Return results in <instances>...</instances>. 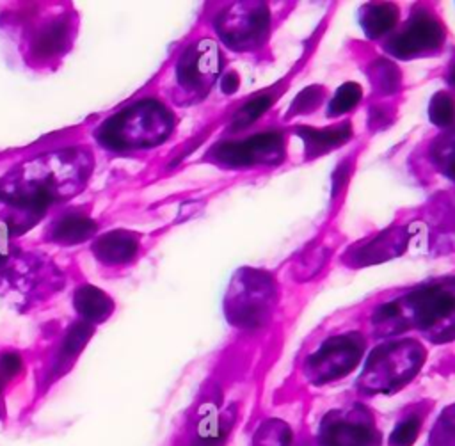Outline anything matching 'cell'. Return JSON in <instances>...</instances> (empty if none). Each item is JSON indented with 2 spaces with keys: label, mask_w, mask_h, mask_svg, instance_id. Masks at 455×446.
Returning <instances> with one entry per match:
<instances>
[{
  "label": "cell",
  "mask_w": 455,
  "mask_h": 446,
  "mask_svg": "<svg viewBox=\"0 0 455 446\" xmlns=\"http://www.w3.org/2000/svg\"><path fill=\"white\" fill-rule=\"evenodd\" d=\"M291 430L281 419H267L252 437V446H290Z\"/></svg>",
  "instance_id": "cell-13"
},
{
  "label": "cell",
  "mask_w": 455,
  "mask_h": 446,
  "mask_svg": "<svg viewBox=\"0 0 455 446\" xmlns=\"http://www.w3.org/2000/svg\"><path fill=\"white\" fill-rule=\"evenodd\" d=\"M171 131L172 114L160 101L139 100L108 117L96 139L112 151H137L158 146Z\"/></svg>",
  "instance_id": "cell-2"
},
{
  "label": "cell",
  "mask_w": 455,
  "mask_h": 446,
  "mask_svg": "<svg viewBox=\"0 0 455 446\" xmlns=\"http://www.w3.org/2000/svg\"><path fill=\"white\" fill-rule=\"evenodd\" d=\"M73 306L85 323L105 322L114 311V300L92 284H82L75 290Z\"/></svg>",
  "instance_id": "cell-9"
},
{
  "label": "cell",
  "mask_w": 455,
  "mask_h": 446,
  "mask_svg": "<svg viewBox=\"0 0 455 446\" xmlns=\"http://www.w3.org/2000/svg\"><path fill=\"white\" fill-rule=\"evenodd\" d=\"M421 430V418L411 414L400 419L389 434V446H412Z\"/></svg>",
  "instance_id": "cell-15"
},
{
  "label": "cell",
  "mask_w": 455,
  "mask_h": 446,
  "mask_svg": "<svg viewBox=\"0 0 455 446\" xmlns=\"http://www.w3.org/2000/svg\"><path fill=\"white\" fill-rule=\"evenodd\" d=\"M453 80H455V69H453Z\"/></svg>",
  "instance_id": "cell-22"
},
{
  "label": "cell",
  "mask_w": 455,
  "mask_h": 446,
  "mask_svg": "<svg viewBox=\"0 0 455 446\" xmlns=\"http://www.w3.org/2000/svg\"><path fill=\"white\" fill-rule=\"evenodd\" d=\"M89 162V155L76 149L39 156L5 176L0 195L23 213L44 211L82 188L91 171Z\"/></svg>",
  "instance_id": "cell-1"
},
{
  "label": "cell",
  "mask_w": 455,
  "mask_h": 446,
  "mask_svg": "<svg viewBox=\"0 0 455 446\" xmlns=\"http://www.w3.org/2000/svg\"><path fill=\"white\" fill-rule=\"evenodd\" d=\"M368 18H370L368 28L370 30L377 28V32H382L389 23H393L391 9L389 7H373L371 12L368 14Z\"/></svg>",
  "instance_id": "cell-20"
},
{
  "label": "cell",
  "mask_w": 455,
  "mask_h": 446,
  "mask_svg": "<svg viewBox=\"0 0 455 446\" xmlns=\"http://www.w3.org/2000/svg\"><path fill=\"white\" fill-rule=\"evenodd\" d=\"M361 96V91L355 84H345L334 96L331 103V112H345L352 108Z\"/></svg>",
  "instance_id": "cell-17"
},
{
  "label": "cell",
  "mask_w": 455,
  "mask_h": 446,
  "mask_svg": "<svg viewBox=\"0 0 455 446\" xmlns=\"http://www.w3.org/2000/svg\"><path fill=\"white\" fill-rule=\"evenodd\" d=\"M432 446H455V405L446 409L432 430Z\"/></svg>",
  "instance_id": "cell-16"
},
{
  "label": "cell",
  "mask_w": 455,
  "mask_h": 446,
  "mask_svg": "<svg viewBox=\"0 0 455 446\" xmlns=\"http://www.w3.org/2000/svg\"><path fill=\"white\" fill-rule=\"evenodd\" d=\"M405 323L427 332L432 339L443 341L455 336V288L428 286L411 295Z\"/></svg>",
  "instance_id": "cell-4"
},
{
  "label": "cell",
  "mask_w": 455,
  "mask_h": 446,
  "mask_svg": "<svg viewBox=\"0 0 455 446\" xmlns=\"http://www.w3.org/2000/svg\"><path fill=\"white\" fill-rule=\"evenodd\" d=\"M137 251H139V235L126 229L103 233L92 243L94 256L98 258V261L105 265H124L135 258Z\"/></svg>",
  "instance_id": "cell-8"
},
{
  "label": "cell",
  "mask_w": 455,
  "mask_h": 446,
  "mask_svg": "<svg viewBox=\"0 0 455 446\" xmlns=\"http://www.w3.org/2000/svg\"><path fill=\"white\" fill-rule=\"evenodd\" d=\"M347 131L343 130H320V131H307L306 135V144L307 146H315L316 149H329L332 146H336V142L343 140Z\"/></svg>",
  "instance_id": "cell-18"
},
{
  "label": "cell",
  "mask_w": 455,
  "mask_h": 446,
  "mask_svg": "<svg viewBox=\"0 0 455 446\" xmlns=\"http://www.w3.org/2000/svg\"><path fill=\"white\" fill-rule=\"evenodd\" d=\"M441 30L435 27L434 21L428 20H416L405 34L400 37L396 43L402 53H411V52H419L427 46L437 44L439 43Z\"/></svg>",
  "instance_id": "cell-12"
},
{
  "label": "cell",
  "mask_w": 455,
  "mask_h": 446,
  "mask_svg": "<svg viewBox=\"0 0 455 446\" xmlns=\"http://www.w3.org/2000/svg\"><path fill=\"white\" fill-rule=\"evenodd\" d=\"M364 341L359 334H339L327 339L307 359V373L315 384H325L350 373L361 361Z\"/></svg>",
  "instance_id": "cell-5"
},
{
  "label": "cell",
  "mask_w": 455,
  "mask_h": 446,
  "mask_svg": "<svg viewBox=\"0 0 455 446\" xmlns=\"http://www.w3.org/2000/svg\"><path fill=\"white\" fill-rule=\"evenodd\" d=\"M377 441L373 418L361 407L331 410L318 426L320 446H375Z\"/></svg>",
  "instance_id": "cell-6"
},
{
  "label": "cell",
  "mask_w": 455,
  "mask_h": 446,
  "mask_svg": "<svg viewBox=\"0 0 455 446\" xmlns=\"http://www.w3.org/2000/svg\"><path fill=\"white\" fill-rule=\"evenodd\" d=\"M451 117H453V105L450 98H446L444 94H439L432 103V119L437 123H446Z\"/></svg>",
  "instance_id": "cell-19"
},
{
  "label": "cell",
  "mask_w": 455,
  "mask_h": 446,
  "mask_svg": "<svg viewBox=\"0 0 455 446\" xmlns=\"http://www.w3.org/2000/svg\"><path fill=\"white\" fill-rule=\"evenodd\" d=\"M21 370V357L14 352L0 355V377H14Z\"/></svg>",
  "instance_id": "cell-21"
},
{
  "label": "cell",
  "mask_w": 455,
  "mask_h": 446,
  "mask_svg": "<svg viewBox=\"0 0 455 446\" xmlns=\"http://www.w3.org/2000/svg\"><path fill=\"white\" fill-rule=\"evenodd\" d=\"M217 75V50L212 41H201L190 46L176 66V80L188 94L208 91Z\"/></svg>",
  "instance_id": "cell-7"
},
{
  "label": "cell",
  "mask_w": 455,
  "mask_h": 446,
  "mask_svg": "<svg viewBox=\"0 0 455 446\" xmlns=\"http://www.w3.org/2000/svg\"><path fill=\"white\" fill-rule=\"evenodd\" d=\"M64 39H66L64 25L59 21H50V23L43 25L39 30H36L32 46L39 55L55 53V52H59Z\"/></svg>",
  "instance_id": "cell-14"
},
{
  "label": "cell",
  "mask_w": 455,
  "mask_h": 446,
  "mask_svg": "<svg viewBox=\"0 0 455 446\" xmlns=\"http://www.w3.org/2000/svg\"><path fill=\"white\" fill-rule=\"evenodd\" d=\"M281 147V139L275 135H258L235 146H222L219 158L229 160L233 163H247L254 160H263V156L277 155Z\"/></svg>",
  "instance_id": "cell-10"
},
{
  "label": "cell",
  "mask_w": 455,
  "mask_h": 446,
  "mask_svg": "<svg viewBox=\"0 0 455 446\" xmlns=\"http://www.w3.org/2000/svg\"><path fill=\"white\" fill-rule=\"evenodd\" d=\"M423 361L425 350L412 339L380 345L370 355L359 384L366 393H393L418 373Z\"/></svg>",
  "instance_id": "cell-3"
},
{
  "label": "cell",
  "mask_w": 455,
  "mask_h": 446,
  "mask_svg": "<svg viewBox=\"0 0 455 446\" xmlns=\"http://www.w3.org/2000/svg\"><path fill=\"white\" fill-rule=\"evenodd\" d=\"M96 231V222L87 215L68 213L59 217L50 227L48 238L59 245H76L89 240Z\"/></svg>",
  "instance_id": "cell-11"
}]
</instances>
